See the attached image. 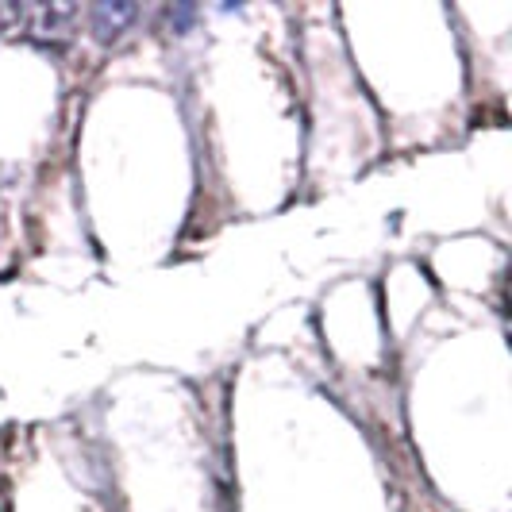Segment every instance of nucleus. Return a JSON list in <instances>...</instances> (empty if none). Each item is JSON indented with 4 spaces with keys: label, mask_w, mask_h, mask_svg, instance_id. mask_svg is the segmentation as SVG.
<instances>
[{
    "label": "nucleus",
    "mask_w": 512,
    "mask_h": 512,
    "mask_svg": "<svg viewBox=\"0 0 512 512\" xmlns=\"http://www.w3.org/2000/svg\"><path fill=\"white\" fill-rule=\"evenodd\" d=\"M139 8L135 4H120V0H104L89 12V27L97 35V43H116L131 24H135Z\"/></svg>",
    "instance_id": "1"
}]
</instances>
